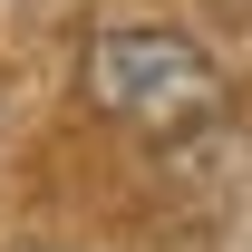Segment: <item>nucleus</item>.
<instances>
[{"mask_svg": "<svg viewBox=\"0 0 252 252\" xmlns=\"http://www.w3.org/2000/svg\"><path fill=\"white\" fill-rule=\"evenodd\" d=\"M88 97H97V117L136 126V136H185L223 107V78L185 30H97L88 39Z\"/></svg>", "mask_w": 252, "mask_h": 252, "instance_id": "1", "label": "nucleus"}]
</instances>
